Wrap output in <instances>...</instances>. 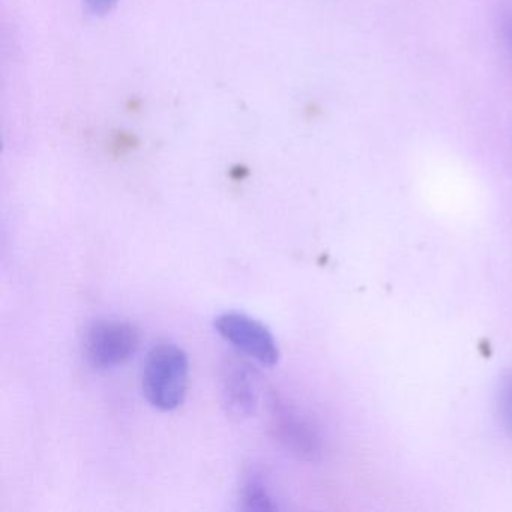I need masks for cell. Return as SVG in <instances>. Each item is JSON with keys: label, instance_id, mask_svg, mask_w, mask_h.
I'll list each match as a JSON object with an SVG mask.
<instances>
[{"label": "cell", "instance_id": "1", "mask_svg": "<svg viewBox=\"0 0 512 512\" xmlns=\"http://www.w3.org/2000/svg\"><path fill=\"white\" fill-rule=\"evenodd\" d=\"M190 385L187 353L172 343L155 346L143 365L142 389L148 403L161 412H172L184 403Z\"/></svg>", "mask_w": 512, "mask_h": 512}, {"label": "cell", "instance_id": "2", "mask_svg": "<svg viewBox=\"0 0 512 512\" xmlns=\"http://www.w3.org/2000/svg\"><path fill=\"white\" fill-rule=\"evenodd\" d=\"M140 332L125 320H98L86 332V361L94 368L119 367L137 352Z\"/></svg>", "mask_w": 512, "mask_h": 512}, {"label": "cell", "instance_id": "3", "mask_svg": "<svg viewBox=\"0 0 512 512\" xmlns=\"http://www.w3.org/2000/svg\"><path fill=\"white\" fill-rule=\"evenodd\" d=\"M221 338L263 367H274L280 361V347L268 326L239 311H227L215 319Z\"/></svg>", "mask_w": 512, "mask_h": 512}, {"label": "cell", "instance_id": "4", "mask_svg": "<svg viewBox=\"0 0 512 512\" xmlns=\"http://www.w3.org/2000/svg\"><path fill=\"white\" fill-rule=\"evenodd\" d=\"M269 407L271 430L277 442L296 457L317 460L322 452V439L311 419L277 395L271 398Z\"/></svg>", "mask_w": 512, "mask_h": 512}, {"label": "cell", "instance_id": "5", "mask_svg": "<svg viewBox=\"0 0 512 512\" xmlns=\"http://www.w3.org/2000/svg\"><path fill=\"white\" fill-rule=\"evenodd\" d=\"M221 400L230 418H251L259 406V377L250 365L227 362L221 371Z\"/></svg>", "mask_w": 512, "mask_h": 512}, {"label": "cell", "instance_id": "6", "mask_svg": "<svg viewBox=\"0 0 512 512\" xmlns=\"http://www.w3.org/2000/svg\"><path fill=\"white\" fill-rule=\"evenodd\" d=\"M239 505L244 511H277L280 506L259 479H250L242 487Z\"/></svg>", "mask_w": 512, "mask_h": 512}, {"label": "cell", "instance_id": "7", "mask_svg": "<svg viewBox=\"0 0 512 512\" xmlns=\"http://www.w3.org/2000/svg\"><path fill=\"white\" fill-rule=\"evenodd\" d=\"M497 413L503 430L512 439V371L503 374L497 386Z\"/></svg>", "mask_w": 512, "mask_h": 512}, {"label": "cell", "instance_id": "8", "mask_svg": "<svg viewBox=\"0 0 512 512\" xmlns=\"http://www.w3.org/2000/svg\"><path fill=\"white\" fill-rule=\"evenodd\" d=\"M85 5L92 16L103 17L115 10L118 0H85Z\"/></svg>", "mask_w": 512, "mask_h": 512}, {"label": "cell", "instance_id": "9", "mask_svg": "<svg viewBox=\"0 0 512 512\" xmlns=\"http://www.w3.org/2000/svg\"><path fill=\"white\" fill-rule=\"evenodd\" d=\"M505 41L512 58V17L505 22Z\"/></svg>", "mask_w": 512, "mask_h": 512}]
</instances>
